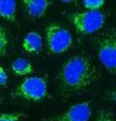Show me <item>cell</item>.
<instances>
[{"label":"cell","instance_id":"8fae6325","mask_svg":"<svg viewBox=\"0 0 116 121\" xmlns=\"http://www.w3.org/2000/svg\"><path fill=\"white\" fill-rule=\"evenodd\" d=\"M8 47V37L6 30L3 26H0V56H4Z\"/></svg>","mask_w":116,"mask_h":121},{"label":"cell","instance_id":"7c38bea8","mask_svg":"<svg viewBox=\"0 0 116 121\" xmlns=\"http://www.w3.org/2000/svg\"><path fill=\"white\" fill-rule=\"evenodd\" d=\"M26 115L21 112H9L0 114V121H22Z\"/></svg>","mask_w":116,"mask_h":121},{"label":"cell","instance_id":"30bf717a","mask_svg":"<svg viewBox=\"0 0 116 121\" xmlns=\"http://www.w3.org/2000/svg\"><path fill=\"white\" fill-rule=\"evenodd\" d=\"M12 71L16 75L23 76L33 72V65L25 58L18 57L12 63Z\"/></svg>","mask_w":116,"mask_h":121},{"label":"cell","instance_id":"5b68a950","mask_svg":"<svg viewBox=\"0 0 116 121\" xmlns=\"http://www.w3.org/2000/svg\"><path fill=\"white\" fill-rule=\"evenodd\" d=\"M46 43L49 50L53 54H61L69 50L73 44L72 35L66 28L52 23L45 30Z\"/></svg>","mask_w":116,"mask_h":121},{"label":"cell","instance_id":"2e32d148","mask_svg":"<svg viewBox=\"0 0 116 121\" xmlns=\"http://www.w3.org/2000/svg\"><path fill=\"white\" fill-rule=\"evenodd\" d=\"M110 98H111V99H112V101H113L116 105V89H114V90L111 92V94H110Z\"/></svg>","mask_w":116,"mask_h":121},{"label":"cell","instance_id":"ba28073f","mask_svg":"<svg viewBox=\"0 0 116 121\" xmlns=\"http://www.w3.org/2000/svg\"><path fill=\"white\" fill-rule=\"evenodd\" d=\"M27 13L33 18H41L47 11L49 0H23Z\"/></svg>","mask_w":116,"mask_h":121},{"label":"cell","instance_id":"5bb4252c","mask_svg":"<svg viewBox=\"0 0 116 121\" xmlns=\"http://www.w3.org/2000/svg\"><path fill=\"white\" fill-rule=\"evenodd\" d=\"M95 121H116V117L111 111L103 109L98 113Z\"/></svg>","mask_w":116,"mask_h":121},{"label":"cell","instance_id":"3957f363","mask_svg":"<svg viewBox=\"0 0 116 121\" xmlns=\"http://www.w3.org/2000/svg\"><path fill=\"white\" fill-rule=\"evenodd\" d=\"M48 93V85L45 79L40 76L25 78L14 91V95L26 100L40 101Z\"/></svg>","mask_w":116,"mask_h":121},{"label":"cell","instance_id":"4fadbf2b","mask_svg":"<svg viewBox=\"0 0 116 121\" xmlns=\"http://www.w3.org/2000/svg\"><path fill=\"white\" fill-rule=\"evenodd\" d=\"M105 3L104 0H83L84 6L87 10H98Z\"/></svg>","mask_w":116,"mask_h":121},{"label":"cell","instance_id":"9c48e42d","mask_svg":"<svg viewBox=\"0 0 116 121\" xmlns=\"http://www.w3.org/2000/svg\"><path fill=\"white\" fill-rule=\"evenodd\" d=\"M0 17L9 22H14L16 18L15 0H0Z\"/></svg>","mask_w":116,"mask_h":121},{"label":"cell","instance_id":"277c9868","mask_svg":"<svg viewBox=\"0 0 116 121\" xmlns=\"http://www.w3.org/2000/svg\"><path fill=\"white\" fill-rule=\"evenodd\" d=\"M75 28L83 34H92L103 28L105 16L99 10H86L75 13L71 16Z\"/></svg>","mask_w":116,"mask_h":121},{"label":"cell","instance_id":"52a82bcc","mask_svg":"<svg viewBox=\"0 0 116 121\" xmlns=\"http://www.w3.org/2000/svg\"><path fill=\"white\" fill-rule=\"evenodd\" d=\"M22 47L27 53L38 54L42 48V38L38 32L31 31L23 38Z\"/></svg>","mask_w":116,"mask_h":121},{"label":"cell","instance_id":"7a4b0ae2","mask_svg":"<svg viewBox=\"0 0 116 121\" xmlns=\"http://www.w3.org/2000/svg\"><path fill=\"white\" fill-rule=\"evenodd\" d=\"M99 60L111 73H116V30H109L95 40Z\"/></svg>","mask_w":116,"mask_h":121},{"label":"cell","instance_id":"6da1fadb","mask_svg":"<svg viewBox=\"0 0 116 121\" xmlns=\"http://www.w3.org/2000/svg\"><path fill=\"white\" fill-rule=\"evenodd\" d=\"M98 79V71L86 55H76L65 62L59 74L60 88L66 94L76 93L91 86Z\"/></svg>","mask_w":116,"mask_h":121},{"label":"cell","instance_id":"9a60e30c","mask_svg":"<svg viewBox=\"0 0 116 121\" xmlns=\"http://www.w3.org/2000/svg\"><path fill=\"white\" fill-rule=\"evenodd\" d=\"M8 82V75L3 66L0 65V86H5Z\"/></svg>","mask_w":116,"mask_h":121},{"label":"cell","instance_id":"8992f818","mask_svg":"<svg viewBox=\"0 0 116 121\" xmlns=\"http://www.w3.org/2000/svg\"><path fill=\"white\" fill-rule=\"evenodd\" d=\"M91 116L92 107L90 101H83L72 105L59 116L44 118L43 121H89Z\"/></svg>","mask_w":116,"mask_h":121},{"label":"cell","instance_id":"e0dca14e","mask_svg":"<svg viewBox=\"0 0 116 121\" xmlns=\"http://www.w3.org/2000/svg\"><path fill=\"white\" fill-rule=\"evenodd\" d=\"M61 2H63V3H71V2H73L74 0H60Z\"/></svg>","mask_w":116,"mask_h":121}]
</instances>
